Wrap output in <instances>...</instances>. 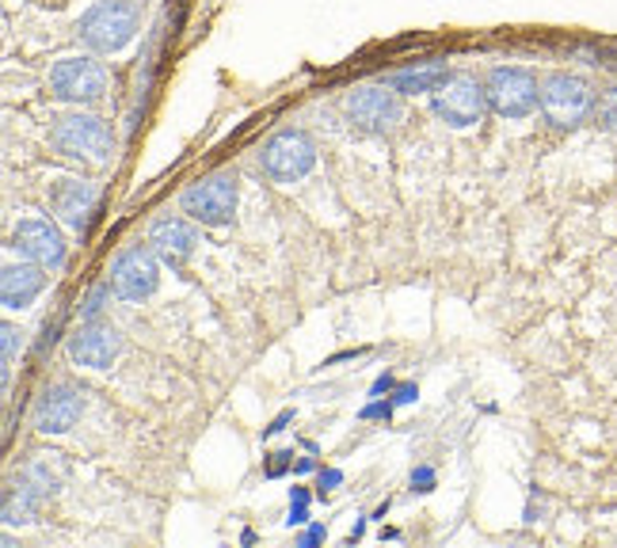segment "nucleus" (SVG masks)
<instances>
[{
  "label": "nucleus",
  "instance_id": "f257e3e1",
  "mask_svg": "<svg viewBox=\"0 0 617 548\" xmlns=\"http://www.w3.org/2000/svg\"><path fill=\"white\" fill-rule=\"evenodd\" d=\"M142 27V8L134 0H100L77 23V38L92 54H115Z\"/></svg>",
  "mask_w": 617,
  "mask_h": 548
},
{
  "label": "nucleus",
  "instance_id": "f03ea898",
  "mask_svg": "<svg viewBox=\"0 0 617 548\" xmlns=\"http://www.w3.org/2000/svg\"><path fill=\"white\" fill-rule=\"evenodd\" d=\"M51 142L61 157L80 160V165H92V168L111 165V157H115V134L96 114H65V119H58V126H54Z\"/></svg>",
  "mask_w": 617,
  "mask_h": 548
},
{
  "label": "nucleus",
  "instance_id": "7ed1b4c3",
  "mask_svg": "<svg viewBox=\"0 0 617 548\" xmlns=\"http://www.w3.org/2000/svg\"><path fill=\"white\" fill-rule=\"evenodd\" d=\"M541 114L553 130H575L587 122V114L595 111V92L583 77L575 72H549L541 80Z\"/></svg>",
  "mask_w": 617,
  "mask_h": 548
},
{
  "label": "nucleus",
  "instance_id": "20e7f679",
  "mask_svg": "<svg viewBox=\"0 0 617 548\" xmlns=\"http://www.w3.org/2000/svg\"><path fill=\"white\" fill-rule=\"evenodd\" d=\"M180 210L199 225H229L237 214V176L233 171H214V176L199 179L180 194Z\"/></svg>",
  "mask_w": 617,
  "mask_h": 548
},
{
  "label": "nucleus",
  "instance_id": "39448f33",
  "mask_svg": "<svg viewBox=\"0 0 617 548\" xmlns=\"http://www.w3.org/2000/svg\"><path fill=\"white\" fill-rule=\"evenodd\" d=\"M316 165V145L305 130H279L267 137L263 153H259V168L274 183H298Z\"/></svg>",
  "mask_w": 617,
  "mask_h": 548
},
{
  "label": "nucleus",
  "instance_id": "423d86ee",
  "mask_svg": "<svg viewBox=\"0 0 617 548\" xmlns=\"http://www.w3.org/2000/svg\"><path fill=\"white\" fill-rule=\"evenodd\" d=\"M484 108H489V92H484L481 80L469 77V72H450V80H446L438 92H431L435 119L453 130L476 126V122L484 119Z\"/></svg>",
  "mask_w": 617,
  "mask_h": 548
},
{
  "label": "nucleus",
  "instance_id": "0eeeda50",
  "mask_svg": "<svg viewBox=\"0 0 617 548\" xmlns=\"http://www.w3.org/2000/svg\"><path fill=\"white\" fill-rule=\"evenodd\" d=\"M489 92V108L503 119H526L541 100V85L530 69H515V65H500L484 80Z\"/></svg>",
  "mask_w": 617,
  "mask_h": 548
},
{
  "label": "nucleus",
  "instance_id": "6e6552de",
  "mask_svg": "<svg viewBox=\"0 0 617 548\" xmlns=\"http://www.w3.org/2000/svg\"><path fill=\"white\" fill-rule=\"evenodd\" d=\"M344 111H347V122H351L355 130H362V134H393L404 119L401 92H393L389 85L355 88V92L347 96Z\"/></svg>",
  "mask_w": 617,
  "mask_h": 548
},
{
  "label": "nucleus",
  "instance_id": "1a4fd4ad",
  "mask_svg": "<svg viewBox=\"0 0 617 548\" xmlns=\"http://www.w3.org/2000/svg\"><path fill=\"white\" fill-rule=\"evenodd\" d=\"M51 92L61 103H100L108 92V72L92 57H61L51 69Z\"/></svg>",
  "mask_w": 617,
  "mask_h": 548
},
{
  "label": "nucleus",
  "instance_id": "9d476101",
  "mask_svg": "<svg viewBox=\"0 0 617 548\" xmlns=\"http://www.w3.org/2000/svg\"><path fill=\"white\" fill-rule=\"evenodd\" d=\"M160 286V267L153 248H126L123 256L111 264V290L123 301H145L153 298Z\"/></svg>",
  "mask_w": 617,
  "mask_h": 548
},
{
  "label": "nucleus",
  "instance_id": "9b49d317",
  "mask_svg": "<svg viewBox=\"0 0 617 548\" xmlns=\"http://www.w3.org/2000/svg\"><path fill=\"white\" fill-rule=\"evenodd\" d=\"M12 248L20 251L23 259L51 267V271H58V267L65 264L61 233L43 217H23L20 225H15V233H12Z\"/></svg>",
  "mask_w": 617,
  "mask_h": 548
},
{
  "label": "nucleus",
  "instance_id": "f8f14e48",
  "mask_svg": "<svg viewBox=\"0 0 617 548\" xmlns=\"http://www.w3.org/2000/svg\"><path fill=\"white\" fill-rule=\"evenodd\" d=\"M80 415H85V396L72 384H54L38 396L31 420H35L38 435H65V430L77 427Z\"/></svg>",
  "mask_w": 617,
  "mask_h": 548
},
{
  "label": "nucleus",
  "instance_id": "ddd939ff",
  "mask_svg": "<svg viewBox=\"0 0 617 548\" xmlns=\"http://www.w3.org/2000/svg\"><path fill=\"white\" fill-rule=\"evenodd\" d=\"M46 199H51L54 214H58L69 228H77L80 233V228L88 225V217H92L96 202H100V191H96L88 179L65 176V179H54L51 191H46Z\"/></svg>",
  "mask_w": 617,
  "mask_h": 548
},
{
  "label": "nucleus",
  "instance_id": "4468645a",
  "mask_svg": "<svg viewBox=\"0 0 617 548\" xmlns=\"http://www.w3.org/2000/svg\"><path fill=\"white\" fill-rule=\"evenodd\" d=\"M149 248L157 251L160 264L183 267L187 259L194 256V248H199V233H194V225L183 217H160V221H153V228H149Z\"/></svg>",
  "mask_w": 617,
  "mask_h": 548
},
{
  "label": "nucleus",
  "instance_id": "2eb2a0df",
  "mask_svg": "<svg viewBox=\"0 0 617 548\" xmlns=\"http://www.w3.org/2000/svg\"><path fill=\"white\" fill-rule=\"evenodd\" d=\"M123 350V339H119L115 328H103V324H85L77 335L69 339V358L85 370H108L111 362Z\"/></svg>",
  "mask_w": 617,
  "mask_h": 548
},
{
  "label": "nucleus",
  "instance_id": "dca6fc26",
  "mask_svg": "<svg viewBox=\"0 0 617 548\" xmlns=\"http://www.w3.org/2000/svg\"><path fill=\"white\" fill-rule=\"evenodd\" d=\"M46 290V267L43 264H8L0 275V301L4 309H27L38 293Z\"/></svg>",
  "mask_w": 617,
  "mask_h": 548
},
{
  "label": "nucleus",
  "instance_id": "f3484780",
  "mask_svg": "<svg viewBox=\"0 0 617 548\" xmlns=\"http://www.w3.org/2000/svg\"><path fill=\"white\" fill-rule=\"evenodd\" d=\"M446 80H450V69H446L442 61H419V65H408V69L393 72L385 85L401 96H419V92H438Z\"/></svg>",
  "mask_w": 617,
  "mask_h": 548
},
{
  "label": "nucleus",
  "instance_id": "a211bd4d",
  "mask_svg": "<svg viewBox=\"0 0 617 548\" xmlns=\"http://www.w3.org/2000/svg\"><path fill=\"white\" fill-rule=\"evenodd\" d=\"M38 499H43V492H38V488L31 484L27 477H23L20 484L8 488V492H4V522H8V526H23V522H35Z\"/></svg>",
  "mask_w": 617,
  "mask_h": 548
},
{
  "label": "nucleus",
  "instance_id": "6ab92c4d",
  "mask_svg": "<svg viewBox=\"0 0 617 548\" xmlns=\"http://www.w3.org/2000/svg\"><path fill=\"white\" fill-rule=\"evenodd\" d=\"M595 114L606 130H617V88H606L603 96L595 100Z\"/></svg>",
  "mask_w": 617,
  "mask_h": 548
},
{
  "label": "nucleus",
  "instance_id": "aec40b11",
  "mask_svg": "<svg viewBox=\"0 0 617 548\" xmlns=\"http://www.w3.org/2000/svg\"><path fill=\"white\" fill-rule=\"evenodd\" d=\"M0 339H4V373H12L15 350L23 347V332L15 328V324H4V328H0Z\"/></svg>",
  "mask_w": 617,
  "mask_h": 548
},
{
  "label": "nucleus",
  "instance_id": "412c9836",
  "mask_svg": "<svg viewBox=\"0 0 617 548\" xmlns=\"http://www.w3.org/2000/svg\"><path fill=\"white\" fill-rule=\"evenodd\" d=\"M111 293V286H96L92 293H88V301H85V309H80V321L85 324H96V316L103 313V298Z\"/></svg>",
  "mask_w": 617,
  "mask_h": 548
},
{
  "label": "nucleus",
  "instance_id": "4be33fe9",
  "mask_svg": "<svg viewBox=\"0 0 617 548\" xmlns=\"http://www.w3.org/2000/svg\"><path fill=\"white\" fill-rule=\"evenodd\" d=\"M431 488H435V469H427V465L412 469V492H431Z\"/></svg>",
  "mask_w": 617,
  "mask_h": 548
},
{
  "label": "nucleus",
  "instance_id": "5701e85b",
  "mask_svg": "<svg viewBox=\"0 0 617 548\" xmlns=\"http://www.w3.org/2000/svg\"><path fill=\"white\" fill-rule=\"evenodd\" d=\"M290 465H294V454H271V461H267V477H282V472H287L290 469Z\"/></svg>",
  "mask_w": 617,
  "mask_h": 548
},
{
  "label": "nucleus",
  "instance_id": "b1692460",
  "mask_svg": "<svg viewBox=\"0 0 617 548\" xmlns=\"http://www.w3.org/2000/svg\"><path fill=\"white\" fill-rule=\"evenodd\" d=\"M316 484H321V495L332 492V488L344 484V472H339V469H321V480H316Z\"/></svg>",
  "mask_w": 617,
  "mask_h": 548
},
{
  "label": "nucleus",
  "instance_id": "393cba45",
  "mask_svg": "<svg viewBox=\"0 0 617 548\" xmlns=\"http://www.w3.org/2000/svg\"><path fill=\"white\" fill-rule=\"evenodd\" d=\"M416 396H419L416 384H401V389H393V404L396 407H401V404H416Z\"/></svg>",
  "mask_w": 617,
  "mask_h": 548
},
{
  "label": "nucleus",
  "instance_id": "a878e982",
  "mask_svg": "<svg viewBox=\"0 0 617 548\" xmlns=\"http://www.w3.org/2000/svg\"><path fill=\"white\" fill-rule=\"evenodd\" d=\"M393 400H389V404H370V407H362V420H389V415H393Z\"/></svg>",
  "mask_w": 617,
  "mask_h": 548
},
{
  "label": "nucleus",
  "instance_id": "bb28decb",
  "mask_svg": "<svg viewBox=\"0 0 617 548\" xmlns=\"http://www.w3.org/2000/svg\"><path fill=\"white\" fill-rule=\"evenodd\" d=\"M305 522H308V503H290L287 526H305Z\"/></svg>",
  "mask_w": 617,
  "mask_h": 548
},
{
  "label": "nucleus",
  "instance_id": "cd10ccee",
  "mask_svg": "<svg viewBox=\"0 0 617 548\" xmlns=\"http://www.w3.org/2000/svg\"><path fill=\"white\" fill-rule=\"evenodd\" d=\"M316 541H324V529H321V526H313V529H308V534L302 537V548H313Z\"/></svg>",
  "mask_w": 617,
  "mask_h": 548
},
{
  "label": "nucleus",
  "instance_id": "c85d7f7f",
  "mask_svg": "<svg viewBox=\"0 0 617 548\" xmlns=\"http://www.w3.org/2000/svg\"><path fill=\"white\" fill-rule=\"evenodd\" d=\"M290 420H294V412H282V415H279V420H274V423H271V427H267V435H279V430H282V427H287V423H290Z\"/></svg>",
  "mask_w": 617,
  "mask_h": 548
},
{
  "label": "nucleus",
  "instance_id": "c756f323",
  "mask_svg": "<svg viewBox=\"0 0 617 548\" xmlns=\"http://www.w3.org/2000/svg\"><path fill=\"white\" fill-rule=\"evenodd\" d=\"M389 389H393V378H389V373H385V378H378V381H373V396H381V392H389Z\"/></svg>",
  "mask_w": 617,
  "mask_h": 548
},
{
  "label": "nucleus",
  "instance_id": "7c9ffc66",
  "mask_svg": "<svg viewBox=\"0 0 617 548\" xmlns=\"http://www.w3.org/2000/svg\"><path fill=\"white\" fill-rule=\"evenodd\" d=\"M313 469H316L313 457H302V461H294V472H313Z\"/></svg>",
  "mask_w": 617,
  "mask_h": 548
},
{
  "label": "nucleus",
  "instance_id": "2f4dec72",
  "mask_svg": "<svg viewBox=\"0 0 617 548\" xmlns=\"http://www.w3.org/2000/svg\"><path fill=\"white\" fill-rule=\"evenodd\" d=\"M290 503H308V492H305V488H290Z\"/></svg>",
  "mask_w": 617,
  "mask_h": 548
}]
</instances>
